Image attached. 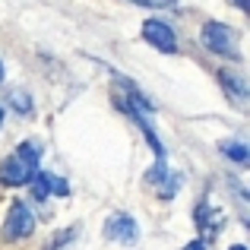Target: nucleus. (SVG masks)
<instances>
[{
	"instance_id": "9b49d317",
	"label": "nucleus",
	"mask_w": 250,
	"mask_h": 250,
	"mask_svg": "<svg viewBox=\"0 0 250 250\" xmlns=\"http://www.w3.org/2000/svg\"><path fill=\"white\" fill-rule=\"evenodd\" d=\"M73 234H76V231H63L61 238L54 241V247H51V250H67V244H70V241H73Z\"/></svg>"
},
{
	"instance_id": "4468645a",
	"label": "nucleus",
	"mask_w": 250,
	"mask_h": 250,
	"mask_svg": "<svg viewBox=\"0 0 250 250\" xmlns=\"http://www.w3.org/2000/svg\"><path fill=\"white\" fill-rule=\"evenodd\" d=\"M228 250H247L244 244H234V247H228Z\"/></svg>"
},
{
	"instance_id": "0eeeda50",
	"label": "nucleus",
	"mask_w": 250,
	"mask_h": 250,
	"mask_svg": "<svg viewBox=\"0 0 250 250\" xmlns=\"http://www.w3.org/2000/svg\"><path fill=\"white\" fill-rule=\"evenodd\" d=\"M219 80H222V85L228 89V95H231L238 104L247 102V80H244V73H238V70H222Z\"/></svg>"
},
{
	"instance_id": "dca6fc26",
	"label": "nucleus",
	"mask_w": 250,
	"mask_h": 250,
	"mask_svg": "<svg viewBox=\"0 0 250 250\" xmlns=\"http://www.w3.org/2000/svg\"><path fill=\"white\" fill-rule=\"evenodd\" d=\"M0 83H3V63H0Z\"/></svg>"
},
{
	"instance_id": "7ed1b4c3",
	"label": "nucleus",
	"mask_w": 250,
	"mask_h": 250,
	"mask_svg": "<svg viewBox=\"0 0 250 250\" xmlns=\"http://www.w3.org/2000/svg\"><path fill=\"white\" fill-rule=\"evenodd\" d=\"M35 231V215L25 203H13L3 219V241H25Z\"/></svg>"
},
{
	"instance_id": "f257e3e1",
	"label": "nucleus",
	"mask_w": 250,
	"mask_h": 250,
	"mask_svg": "<svg viewBox=\"0 0 250 250\" xmlns=\"http://www.w3.org/2000/svg\"><path fill=\"white\" fill-rule=\"evenodd\" d=\"M38 162H42V146L35 140H25L16 146V152L6 155L0 165V184L6 187H22L38 174Z\"/></svg>"
},
{
	"instance_id": "f8f14e48",
	"label": "nucleus",
	"mask_w": 250,
	"mask_h": 250,
	"mask_svg": "<svg viewBox=\"0 0 250 250\" xmlns=\"http://www.w3.org/2000/svg\"><path fill=\"white\" fill-rule=\"evenodd\" d=\"M187 250H206V247H203V241H193V244H190Z\"/></svg>"
},
{
	"instance_id": "9d476101",
	"label": "nucleus",
	"mask_w": 250,
	"mask_h": 250,
	"mask_svg": "<svg viewBox=\"0 0 250 250\" xmlns=\"http://www.w3.org/2000/svg\"><path fill=\"white\" fill-rule=\"evenodd\" d=\"M136 6H149V10H165V6H174L177 0H130Z\"/></svg>"
},
{
	"instance_id": "f03ea898",
	"label": "nucleus",
	"mask_w": 250,
	"mask_h": 250,
	"mask_svg": "<svg viewBox=\"0 0 250 250\" xmlns=\"http://www.w3.org/2000/svg\"><path fill=\"white\" fill-rule=\"evenodd\" d=\"M203 44H206L212 54H222V57H231L238 61L241 51H238V32L225 22H206L203 25Z\"/></svg>"
},
{
	"instance_id": "2eb2a0df",
	"label": "nucleus",
	"mask_w": 250,
	"mask_h": 250,
	"mask_svg": "<svg viewBox=\"0 0 250 250\" xmlns=\"http://www.w3.org/2000/svg\"><path fill=\"white\" fill-rule=\"evenodd\" d=\"M0 127H3V104H0Z\"/></svg>"
},
{
	"instance_id": "1a4fd4ad",
	"label": "nucleus",
	"mask_w": 250,
	"mask_h": 250,
	"mask_svg": "<svg viewBox=\"0 0 250 250\" xmlns=\"http://www.w3.org/2000/svg\"><path fill=\"white\" fill-rule=\"evenodd\" d=\"M10 104L19 111V114H32V98L25 95V92H19V89L10 92Z\"/></svg>"
},
{
	"instance_id": "20e7f679",
	"label": "nucleus",
	"mask_w": 250,
	"mask_h": 250,
	"mask_svg": "<svg viewBox=\"0 0 250 250\" xmlns=\"http://www.w3.org/2000/svg\"><path fill=\"white\" fill-rule=\"evenodd\" d=\"M143 38L149 42V48L162 51V54H174L177 51V35L165 19H146L143 22Z\"/></svg>"
},
{
	"instance_id": "39448f33",
	"label": "nucleus",
	"mask_w": 250,
	"mask_h": 250,
	"mask_svg": "<svg viewBox=\"0 0 250 250\" xmlns=\"http://www.w3.org/2000/svg\"><path fill=\"white\" fill-rule=\"evenodd\" d=\"M104 234H108L111 241H117V244H136V238H140V231H136V222L133 215L127 212H114L108 219V225H104Z\"/></svg>"
},
{
	"instance_id": "423d86ee",
	"label": "nucleus",
	"mask_w": 250,
	"mask_h": 250,
	"mask_svg": "<svg viewBox=\"0 0 250 250\" xmlns=\"http://www.w3.org/2000/svg\"><path fill=\"white\" fill-rule=\"evenodd\" d=\"M32 193H35V200H48V196H67L70 187L61 181L57 174H51V171H38L35 177H32Z\"/></svg>"
},
{
	"instance_id": "6e6552de",
	"label": "nucleus",
	"mask_w": 250,
	"mask_h": 250,
	"mask_svg": "<svg viewBox=\"0 0 250 250\" xmlns=\"http://www.w3.org/2000/svg\"><path fill=\"white\" fill-rule=\"evenodd\" d=\"M222 152L228 155V159H234L238 165H244V162L250 159V152H247V146L241 140H228V143H222Z\"/></svg>"
},
{
	"instance_id": "ddd939ff",
	"label": "nucleus",
	"mask_w": 250,
	"mask_h": 250,
	"mask_svg": "<svg viewBox=\"0 0 250 250\" xmlns=\"http://www.w3.org/2000/svg\"><path fill=\"white\" fill-rule=\"evenodd\" d=\"M234 3H238V6H241V10H247V0H234Z\"/></svg>"
}]
</instances>
